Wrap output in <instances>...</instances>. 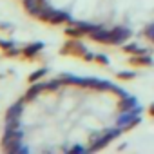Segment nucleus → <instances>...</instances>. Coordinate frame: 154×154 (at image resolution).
I'll list each match as a JSON object with an SVG mask.
<instances>
[{
	"instance_id": "f257e3e1",
	"label": "nucleus",
	"mask_w": 154,
	"mask_h": 154,
	"mask_svg": "<svg viewBox=\"0 0 154 154\" xmlns=\"http://www.w3.org/2000/svg\"><path fill=\"white\" fill-rule=\"evenodd\" d=\"M22 138H24L22 129H18V131H4L2 143H0L2 145V150L11 152V154H15V152H27V149L22 147Z\"/></svg>"
},
{
	"instance_id": "f03ea898",
	"label": "nucleus",
	"mask_w": 154,
	"mask_h": 154,
	"mask_svg": "<svg viewBox=\"0 0 154 154\" xmlns=\"http://www.w3.org/2000/svg\"><path fill=\"white\" fill-rule=\"evenodd\" d=\"M38 20L49 24V26H62V24H72L71 20V15L65 13V11H58V9H53V8H45L40 15H38Z\"/></svg>"
},
{
	"instance_id": "7ed1b4c3",
	"label": "nucleus",
	"mask_w": 154,
	"mask_h": 154,
	"mask_svg": "<svg viewBox=\"0 0 154 154\" xmlns=\"http://www.w3.org/2000/svg\"><path fill=\"white\" fill-rule=\"evenodd\" d=\"M123 131L120 129V127H116V129H107V131H103L102 134H93L91 136V140H89V150L93 152V150H100V149H103L105 145H109L114 138H118L120 134H122Z\"/></svg>"
},
{
	"instance_id": "20e7f679",
	"label": "nucleus",
	"mask_w": 154,
	"mask_h": 154,
	"mask_svg": "<svg viewBox=\"0 0 154 154\" xmlns=\"http://www.w3.org/2000/svg\"><path fill=\"white\" fill-rule=\"evenodd\" d=\"M89 49L80 42V38H69L62 47H60V54H65V56H84Z\"/></svg>"
},
{
	"instance_id": "39448f33",
	"label": "nucleus",
	"mask_w": 154,
	"mask_h": 154,
	"mask_svg": "<svg viewBox=\"0 0 154 154\" xmlns=\"http://www.w3.org/2000/svg\"><path fill=\"white\" fill-rule=\"evenodd\" d=\"M129 38H131V29L125 27V26H118V27L111 29L109 44H107V45H123Z\"/></svg>"
},
{
	"instance_id": "423d86ee",
	"label": "nucleus",
	"mask_w": 154,
	"mask_h": 154,
	"mask_svg": "<svg viewBox=\"0 0 154 154\" xmlns=\"http://www.w3.org/2000/svg\"><path fill=\"white\" fill-rule=\"evenodd\" d=\"M22 2H24L26 13L31 15V17H36V18H38V15L47 8V0H22Z\"/></svg>"
},
{
	"instance_id": "0eeeda50",
	"label": "nucleus",
	"mask_w": 154,
	"mask_h": 154,
	"mask_svg": "<svg viewBox=\"0 0 154 154\" xmlns=\"http://www.w3.org/2000/svg\"><path fill=\"white\" fill-rule=\"evenodd\" d=\"M109 35H111V29H105V27H96L93 33H89V36H91V40L93 42H98V44H109Z\"/></svg>"
},
{
	"instance_id": "6e6552de",
	"label": "nucleus",
	"mask_w": 154,
	"mask_h": 154,
	"mask_svg": "<svg viewBox=\"0 0 154 154\" xmlns=\"http://www.w3.org/2000/svg\"><path fill=\"white\" fill-rule=\"evenodd\" d=\"M129 63L132 67H149L152 65V56L150 54H131Z\"/></svg>"
},
{
	"instance_id": "1a4fd4ad",
	"label": "nucleus",
	"mask_w": 154,
	"mask_h": 154,
	"mask_svg": "<svg viewBox=\"0 0 154 154\" xmlns=\"http://www.w3.org/2000/svg\"><path fill=\"white\" fill-rule=\"evenodd\" d=\"M24 103H26L24 98L18 100V102H15V103L8 109V112H6V120H20L22 111H24Z\"/></svg>"
},
{
	"instance_id": "9d476101",
	"label": "nucleus",
	"mask_w": 154,
	"mask_h": 154,
	"mask_svg": "<svg viewBox=\"0 0 154 154\" xmlns=\"http://www.w3.org/2000/svg\"><path fill=\"white\" fill-rule=\"evenodd\" d=\"M42 91H47L45 82H35V84H31V87L27 89V93H26L24 100H26V102H31V100H35Z\"/></svg>"
},
{
	"instance_id": "9b49d317",
	"label": "nucleus",
	"mask_w": 154,
	"mask_h": 154,
	"mask_svg": "<svg viewBox=\"0 0 154 154\" xmlns=\"http://www.w3.org/2000/svg\"><path fill=\"white\" fill-rule=\"evenodd\" d=\"M42 49H44V44L42 42H33V44H29V45H26L22 49V56L24 58H35Z\"/></svg>"
},
{
	"instance_id": "f8f14e48",
	"label": "nucleus",
	"mask_w": 154,
	"mask_h": 154,
	"mask_svg": "<svg viewBox=\"0 0 154 154\" xmlns=\"http://www.w3.org/2000/svg\"><path fill=\"white\" fill-rule=\"evenodd\" d=\"M136 105H138V100H136L134 96L127 94V96L120 98V102H118V111H120V112H123V111H131V109H134Z\"/></svg>"
},
{
	"instance_id": "ddd939ff",
	"label": "nucleus",
	"mask_w": 154,
	"mask_h": 154,
	"mask_svg": "<svg viewBox=\"0 0 154 154\" xmlns=\"http://www.w3.org/2000/svg\"><path fill=\"white\" fill-rule=\"evenodd\" d=\"M122 51L127 53V54H149V53H150L147 47H141V45H138V44H134V42H132V44H123Z\"/></svg>"
},
{
	"instance_id": "4468645a",
	"label": "nucleus",
	"mask_w": 154,
	"mask_h": 154,
	"mask_svg": "<svg viewBox=\"0 0 154 154\" xmlns=\"http://www.w3.org/2000/svg\"><path fill=\"white\" fill-rule=\"evenodd\" d=\"M63 33H65V35H67L69 38H82V36L85 35V33H84V31H82V29H80L78 26H76V24H74V22H72L71 26H67Z\"/></svg>"
},
{
	"instance_id": "2eb2a0df",
	"label": "nucleus",
	"mask_w": 154,
	"mask_h": 154,
	"mask_svg": "<svg viewBox=\"0 0 154 154\" xmlns=\"http://www.w3.org/2000/svg\"><path fill=\"white\" fill-rule=\"evenodd\" d=\"M47 74V69L45 67H40V69H36V71H33L29 76H27V82L29 84H35V82H40L44 76Z\"/></svg>"
},
{
	"instance_id": "dca6fc26",
	"label": "nucleus",
	"mask_w": 154,
	"mask_h": 154,
	"mask_svg": "<svg viewBox=\"0 0 154 154\" xmlns=\"http://www.w3.org/2000/svg\"><path fill=\"white\" fill-rule=\"evenodd\" d=\"M116 78L122 80V82L134 80V78H136V72H134V71H118V72H116Z\"/></svg>"
},
{
	"instance_id": "f3484780",
	"label": "nucleus",
	"mask_w": 154,
	"mask_h": 154,
	"mask_svg": "<svg viewBox=\"0 0 154 154\" xmlns=\"http://www.w3.org/2000/svg\"><path fill=\"white\" fill-rule=\"evenodd\" d=\"M20 120H6V131H18Z\"/></svg>"
},
{
	"instance_id": "a211bd4d",
	"label": "nucleus",
	"mask_w": 154,
	"mask_h": 154,
	"mask_svg": "<svg viewBox=\"0 0 154 154\" xmlns=\"http://www.w3.org/2000/svg\"><path fill=\"white\" fill-rule=\"evenodd\" d=\"M18 54H22V51H20L18 47H11V49L4 51V56H8V58H15V56H18Z\"/></svg>"
},
{
	"instance_id": "6ab92c4d",
	"label": "nucleus",
	"mask_w": 154,
	"mask_h": 154,
	"mask_svg": "<svg viewBox=\"0 0 154 154\" xmlns=\"http://www.w3.org/2000/svg\"><path fill=\"white\" fill-rule=\"evenodd\" d=\"M145 36H147V40H150L154 44V24H149L145 27Z\"/></svg>"
},
{
	"instance_id": "aec40b11",
	"label": "nucleus",
	"mask_w": 154,
	"mask_h": 154,
	"mask_svg": "<svg viewBox=\"0 0 154 154\" xmlns=\"http://www.w3.org/2000/svg\"><path fill=\"white\" fill-rule=\"evenodd\" d=\"M11 47H15V44L11 40H0V49H2V51H8Z\"/></svg>"
},
{
	"instance_id": "412c9836",
	"label": "nucleus",
	"mask_w": 154,
	"mask_h": 154,
	"mask_svg": "<svg viewBox=\"0 0 154 154\" xmlns=\"http://www.w3.org/2000/svg\"><path fill=\"white\" fill-rule=\"evenodd\" d=\"M94 62H96V63H102V65H109V58H107L105 54H96Z\"/></svg>"
},
{
	"instance_id": "4be33fe9",
	"label": "nucleus",
	"mask_w": 154,
	"mask_h": 154,
	"mask_svg": "<svg viewBox=\"0 0 154 154\" xmlns=\"http://www.w3.org/2000/svg\"><path fill=\"white\" fill-rule=\"evenodd\" d=\"M89 149H85V147H82V145H74V147H71L69 149V152H87Z\"/></svg>"
},
{
	"instance_id": "5701e85b",
	"label": "nucleus",
	"mask_w": 154,
	"mask_h": 154,
	"mask_svg": "<svg viewBox=\"0 0 154 154\" xmlns=\"http://www.w3.org/2000/svg\"><path fill=\"white\" fill-rule=\"evenodd\" d=\"M82 58H84L85 62H94V58H96V54H94V53H89V51H87V53H85V54H84Z\"/></svg>"
},
{
	"instance_id": "b1692460",
	"label": "nucleus",
	"mask_w": 154,
	"mask_h": 154,
	"mask_svg": "<svg viewBox=\"0 0 154 154\" xmlns=\"http://www.w3.org/2000/svg\"><path fill=\"white\" fill-rule=\"evenodd\" d=\"M149 114L154 118V103H150V105H149Z\"/></svg>"
}]
</instances>
